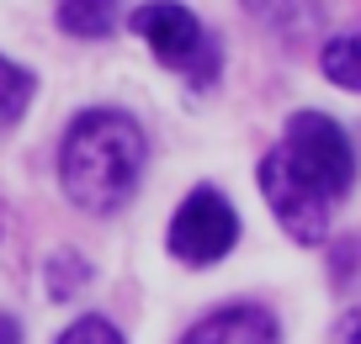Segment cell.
<instances>
[{
  "mask_svg": "<svg viewBox=\"0 0 361 344\" xmlns=\"http://www.w3.org/2000/svg\"><path fill=\"white\" fill-rule=\"evenodd\" d=\"M59 175L75 207L85 212H117L138 191L144 175V127L128 111H85L64 138Z\"/></svg>",
  "mask_w": 361,
  "mask_h": 344,
  "instance_id": "obj_1",
  "label": "cell"
},
{
  "mask_svg": "<svg viewBox=\"0 0 361 344\" xmlns=\"http://www.w3.org/2000/svg\"><path fill=\"white\" fill-rule=\"evenodd\" d=\"M133 32L154 48L159 64L176 69V75H186L192 85H213L218 69H224L218 37L207 32L186 6H176V0H149V6H138L133 11Z\"/></svg>",
  "mask_w": 361,
  "mask_h": 344,
  "instance_id": "obj_2",
  "label": "cell"
},
{
  "mask_svg": "<svg viewBox=\"0 0 361 344\" xmlns=\"http://www.w3.org/2000/svg\"><path fill=\"white\" fill-rule=\"evenodd\" d=\"M282 154H287V165L329 201V207H335V201L350 191V180H356V154H350L340 122L324 117V111H298L293 122H287Z\"/></svg>",
  "mask_w": 361,
  "mask_h": 344,
  "instance_id": "obj_3",
  "label": "cell"
},
{
  "mask_svg": "<svg viewBox=\"0 0 361 344\" xmlns=\"http://www.w3.org/2000/svg\"><path fill=\"white\" fill-rule=\"evenodd\" d=\"M239 238V217L228 207L224 191L197 186L192 196L180 201V212L170 217V255L186 260V265H213L234 249Z\"/></svg>",
  "mask_w": 361,
  "mask_h": 344,
  "instance_id": "obj_4",
  "label": "cell"
},
{
  "mask_svg": "<svg viewBox=\"0 0 361 344\" xmlns=\"http://www.w3.org/2000/svg\"><path fill=\"white\" fill-rule=\"evenodd\" d=\"M255 180H260V196H266L271 212H276V222H282L298 244H319V238L329 234V201L287 165L282 148H271V154L260 159Z\"/></svg>",
  "mask_w": 361,
  "mask_h": 344,
  "instance_id": "obj_5",
  "label": "cell"
},
{
  "mask_svg": "<svg viewBox=\"0 0 361 344\" xmlns=\"http://www.w3.org/2000/svg\"><path fill=\"white\" fill-rule=\"evenodd\" d=\"M180 344H276V318L255 302H234V307L207 312Z\"/></svg>",
  "mask_w": 361,
  "mask_h": 344,
  "instance_id": "obj_6",
  "label": "cell"
},
{
  "mask_svg": "<svg viewBox=\"0 0 361 344\" xmlns=\"http://www.w3.org/2000/svg\"><path fill=\"white\" fill-rule=\"evenodd\" d=\"M245 11L255 16L260 27H271L276 37L298 43V37L319 32V16H324V6H319V0H245Z\"/></svg>",
  "mask_w": 361,
  "mask_h": 344,
  "instance_id": "obj_7",
  "label": "cell"
},
{
  "mask_svg": "<svg viewBox=\"0 0 361 344\" xmlns=\"http://www.w3.org/2000/svg\"><path fill=\"white\" fill-rule=\"evenodd\" d=\"M117 6L123 0H64L59 6V27L75 32V37H102V32H112Z\"/></svg>",
  "mask_w": 361,
  "mask_h": 344,
  "instance_id": "obj_8",
  "label": "cell"
},
{
  "mask_svg": "<svg viewBox=\"0 0 361 344\" xmlns=\"http://www.w3.org/2000/svg\"><path fill=\"white\" fill-rule=\"evenodd\" d=\"M324 75L335 79L340 90H361V27L324 43Z\"/></svg>",
  "mask_w": 361,
  "mask_h": 344,
  "instance_id": "obj_9",
  "label": "cell"
},
{
  "mask_svg": "<svg viewBox=\"0 0 361 344\" xmlns=\"http://www.w3.org/2000/svg\"><path fill=\"white\" fill-rule=\"evenodd\" d=\"M32 90H37V79L0 53V122H16V117L32 106Z\"/></svg>",
  "mask_w": 361,
  "mask_h": 344,
  "instance_id": "obj_10",
  "label": "cell"
},
{
  "mask_svg": "<svg viewBox=\"0 0 361 344\" xmlns=\"http://www.w3.org/2000/svg\"><path fill=\"white\" fill-rule=\"evenodd\" d=\"M59 344H123V333L112 329L106 318H80L59 333Z\"/></svg>",
  "mask_w": 361,
  "mask_h": 344,
  "instance_id": "obj_11",
  "label": "cell"
},
{
  "mask_svg": "<svg viewBox=\"0 0 361 344\" xmlns=\"http://www.w3.org/2000/svg\"><path fill=\"white\" fill-rule=\"evenodd\" d=\"M340 344H361V312H350L345 329H340Z\"/></svg>",
  "mask_w": 361,
  "mask_h": 344,
  "instance_id": "obj_12",
  "label": "cell"
},
{
  "mask_svg": "<svg viewBox=\"0 0 361 344\" xmlns=\"http://www.w3.org/2000/svg\"><path fill=\"white\" fill-rule=\"evenodd\" d=\"M0 344H22V329H16L6 312H0Z\"/></svg>",
  "mask_w": 361,
  "mask_h": 344,
  "instance_id": "obj_13",
  "label": "cell"
}]
</instances>
